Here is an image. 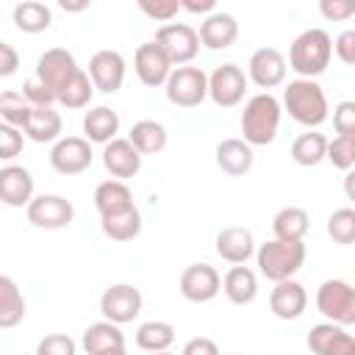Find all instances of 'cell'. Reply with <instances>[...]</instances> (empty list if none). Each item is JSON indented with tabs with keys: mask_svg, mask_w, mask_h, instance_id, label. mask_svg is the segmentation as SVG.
I'll use <instances>...</instances> for the list:
<instances>
[{
	"mask_svg": "<svg viewBox=\"0 0 355 355\" xmlns=\"http://www.w3.org/2000/svg\"><path fill=\"white\" fill-rule=\"evenodd\" d=\"M283 103L272 92H258L244 103L241 111V139L250 147H266L280 130Z\"/></svg>",
	"mask_w": 355,
	"mask_h": 355,
	"instance_id": "obj_1",
	"label": "cell"
},
{
	"mask_svg": "<svg viewBox=\"0 0 355 355\" xmlns=\"http://www.w3.org/2000/svg\"><path fill=\"white\" fill-rule=\"evenodd\" d=\"M283 108L288 111V116L294 122H300L308 130H316L330 116L327 94L311 78H294V80L286 83V89H283Z\"/></svg>",
	"mask_w": 355,
	"mask_h": 355,
	"instance_id": "obj_2",
	"label": "cell"
},
{
	"mask_svg": "<svg viewBox=\"0 0 355 355\" xmlns=\"http://www.w3.org/2000/svg\"><path fill=\"white\" fill-rule=\"evenodd\" d=\"M330 58H333V39L324 28L302 31L288 47V67L300 78L316 80L330 67Z\"/></svg>",
	"mask_w": 355,
	"mask_h": 355,
	"instance_id": "obj_3",
	"label": "cell"
},
{
	"mask_svg": "<svg viewBox=\"0 0 355 355\" xmlns=\"http://www.w3.org/2000/svg\"><path fill=\"white\" fill-rule=\"evenodd\" d=\"M255 263L258 272L272 280H288L300 272V266L305 263V241H283V239H269L258 247L255 252Z\"/></svg>",
	"mask_w": 355,
	"mask_h": 355,
	"instance_id": "obj_4",
	"label": "cell"
},
{
	"mask_svg": "<svg viewBox=\"0 0 355 355\" xmlns=\"http://www.w3.org/2000/svg\"><path fill=\"white\" fill-rule=\"evenodd\" d=\"M316 311L341 327L355 324V286H349L347 280H324L316 288Z\"/></svg>",
	"mask_w": 355,
	"mask_h": 355,
	"instance_id": "obj_5",
	"label": "cell"
},
{
	"mask_svg": "<svg viewBox=\"0 0 355 355\" xmlns=\"http://www.w3.org/2000/svg\"><path fill=\"white\" fill-rule=\"evenodd\" d=\"M164 92L166 100L178 108H197L208 97V75L200 67H175Z\"/></svg>",
	"mask_w": 355,
	"mask_h": 355,
	"instance_id": "obj_6",
	"label": "cell"
},
{
	"mask_svg": "<svg viewBox=\"0 0 355 355\" xmlns=\"http://www.w3.org/2000/svg\"><path fill=\"white\" fill-rule=\"evenodd\" d=\"M155 44L166 53V58L178 67H186L200 53V31H194L186 22H169L155 31Z\"/></svg>",
	"mask_w": 355,
	"mask_h": 355,
	"instance_id": "obj_7",
	"label": "cell"
},
{
	"mask_svg": "<svg viewBox=\"0 0 355 355\" xmlns=\"http://www.w3.org/2000/svg\"><path fill=\"white\" fill-rule=\"evenodd\" d=\"M78 72H80V67H78L75 55H72L67 47H50V50H44V53L39 55L36 69H33V78H39V80L58 97V92H61Z\"/></svg>",
	"mask_w": 355,
	"mask_h": 355,
	"instance_id": "obj_8",
	"label": "cell"
},
{
	"mask_svg": "<svg viewBox=\"0 0 355 355\" xmlns=\"http://www.w3.org/2000/svg\"><path fill=\"white\" fill-rule=\"evenodd\" d=\"M247 83H250V78L244 75V69L239 64H219L208 75V97L219 108H233L244 100Z\"/></svg>",
	"mask_w": 355,
	"mask_h": 355,
	"instance_id": "obj_9",
	"label": "cell"
},
{
	"mask_svg": "<svg viewBox=\"0 0 355 355\" xmlns=\"http://www.w3.org/2000/svg\"><path fill=\"white\" fill-rule=\"evenodd\" d=\"M141 305H144L141 291L130 283H114L100 297V313H103V319H108L114 324L133 322L141 313Z\"/></svg>",
	"mask_w": 355,
	"mask_h": 355,
	"instance_id": "obj_10",
	"label": "cell"
},
{
	"mask_svg": "<svg viewBox=\"0 0 355 355\" xmlns=\"http://www.w3.org/2000/svg\"><path fill=\"white\" fill-rule=\"evenodd\" d=\"M92 141L86 136H61L50 150V166L58 175H80L92 166Z\"/></svg>",
	"mask_w": 355,
	"mask_h": 355,
	"instance_id": "obj_11",
	"label": "cell"
},
{
	"mask_svg": "<svg viewBox=\"0 0 355 355\" xmlns=\"http://www.w3.org/2000/svg\"><path fill=\"white\" fill-rule=\"evenodd\" d=\"M25 214H28V222L33 227H42V230H61L75 219L72 202L67 197H61V194H39V197H33L31 205L25 208Z\"/></svg>",
	"mask_w": 355,
	"mask_h": 355,
	"instance_id": "obj_12",
	"label": "cell"
},
{
	"mask_svg": "<svg viewBox=\"0 0 355 355\" xmlns=\"http://www.w3.org/2000/svg\"><path fill=\"white\" fill-rule=\"evenodd\" d=\"M133 69H136V78L150 86V89H158V86H166L175 64L166 58V53L155 44V42H144L136 47V55H133Z\"/></svg>",
	"mask_w": 355,
	"mask_h": 355,
	"instance_id": "obj_13",
	"label": "cell"
},
{
	"mask_svg": "<svg viewBox=\"0 0 355 355\" xmlns=\"http://www.w3.org/2000/svg\"><path fill=\"white\" fill-rule=\"evenodd\" d=\"M286 58H283V53L277 50V47H258L252 55H250V64H247V78L258 86V89H263V92H269V89H275V86H280V83H286Z\"/></svg>",
	"mask_w": 355,
	"mask_h": 355,
	"instance_id": "obj_14",
	"label": "cell"
},
{
	"mask_svg": "<svg viewBox=\"0 0 355 355\" xmlns=\"http://www.w3.org/2000/svg\"><path fill=\"white\" fill-rule=\"evenodd\" d=\"M214 250H216V255H219L222 261H227V263H233V266H244V263L258 252L252 230H250V227H241V225H227V227H222V230L216 233V239H214Z\"/></svg>",
	"mask_w": 355,
	"mask_h": 355,
	"instance_id": "obj_15",
	"label": "cell"
},
{
	"mask_svg": "<svg viewBox=\"0 0 355 355\" xmlns=\"http://www.w3.org/2000/svg\"><path fill=\"white\" fill-rule=\"evenodd\" d=\"M86 72H89V78H92L97 92L114 94L125 83V58L116 50H97L89 58V69Z\"/></svg>",
	"mask_w": 355,
	"mask_h": 355,
	"instance_id": "obj_16",
	"label": "cell"
},
{
	"mask_svg": "<svg viewBox=\"0 0 355 355\" xmlns=\"http://www.w3.org/2000/svg\"><path fill=\"white\" fill-rule=\"evenodd\" d=\"M222 291V277L211 263H191L180 272V294L189 302H211Z\"/></svg>",
	"mask_w": 355,
	"mask_h": 355,
	"instance_id": "obj_17",
	"label": "cell"
},
{
	"mask_svg": "<svg viewBox=\"0 0 355 355\" xmlns=\"http://www.w3.org/2000/svg\"><path fill=\"white\" fill-rule=\"evenodd\" d=\"M305 344L313 355H355V336L333 322L313 324Z\"/></svg>",
	"mask_w": 355,
	"mask_h": 355,
	"instance_id": "obj_18",
	"label": "cell"
},
{
	"mask_svg": "<svg viewBox=\"0 0 355 355\" xmlns=\"http://www.w3.org/2000/svg\"><path fill=\"white\" fill-rule=\"evenodd\" d=\"M305 308H308V291H305V286L300 280L288 277V280L275 283V288L269 294V311L277 319L294 322V319H300L305 313Z\"/></svg>",
	"mask_w": 355,
	"mask_h": 355,
	"instance_id": "obj_19",
	"label": "cell"
},
{
	"mask_svg": "<svg viewBox=\"0 0 355 355\" xmlns=\"http://www.w3.org/2000/svg\"><path fill=\"white\" fill-rule=\"evenodd\" d=\"M103 166L114 180H130L141 169V153L130 144V139H114L103 147Z\"/></svg>",
	"mask_w": 355,
	"mask_h": 355,
	"instance_id": "obj_20",
	"label": "cell"
},
{
	"mask_svg": "<svg viewBox=\"0 0 355 355\" xmlns=\"http://www.w3.org/2000/svg\"><path fill=\"white\" fill-rule=\"evenodd\" d=\"M0 200L11 208H28L33 200V175L25 166L6 164L0 169Z\"/></svg>",
	"mask_w": 355,
	"mask_h": 355,
	"instance_id": "obj_21",
	"label": "cell"
},
{
	"mask_svg": "<svg viewBox=\"0 0 355 355\" xmlns=\"http://www.w3.org/2000/svg\"><path fill=\"white\" fill-rule=\"evenodd\" d=\"M239 39V22L227 11H214L200 22V42L208 50H227Z\"/></svg>",
	"mask_w": 355,
	"mask_h": 355,
	"instance_id": "obj_22",
	"label": "cell"
},
{
	"mask_svg": "<svg viewBox=\"0 0 355 355\" xmlns=\"http://www.w3.org/2000/svg\"><path fill=\"white\" fill-rule=\"evenodd\" d=\"M61 128H64V119L53 105H31L22 133L36 144H47V141L55 144L61 139Z\"/></svg>",
	"mask_w": 355,
	"mask_h": 355,
	"instance_id": "obj_23",
	"label": "cell"
},
{
	"mask_svg": "<svg viewBox=\"0 0 355 355\" xmlns=\"http://www.w3.org/2000/svg\"><path fill=\"white\" fill-rule=\"evenodd\" d=\"M255 153L244 139H222L216 144V166L230 175V178H241L252 169Z\"/></svg>",
	"mask_w": 355,
	"mask_h": 355,
	"instance_id": "obj_24",
	"label": "cell"
},
{
	"mask_svg": "<svg viewBox=\"0 0 355 355\" xmlns=\"http://www.w3.org/2000/svg\"><path fill=\"white\" fill-rule=\"evenodd\" d=\"M80 344H83L86 355H103L111 349H125V333L119 330V324L103 319V322H94L83 330Z\"/></svg>",
	"mask_w": 355,
	"mask_h": 355,
	"instance_id": "obj_25",
	"label": "cell"
},
{
	"mask_svg": "<svg viewBox=\"0 0 355 355\" xmlns=\"http://www.w3.org/2000/svg\"><path fill=\"white\" fill-rule=\"evenodd\" d=\"M83 133H86L89 141L105 147L108 141L119 139V136H116V133H119V114H116L114 108H108V105H94V108H89L86 116H83Z\"/></svg>",
	"mask_w": 355,
	"mask_h": 355,
	"instance_id": "obj_26",
	"label": "cell"
},
{
	"mask_svg": "<svg viewBox=\"0 0 355 355\" xmlns=\"http://www.w3.org/2000/svg\"><path fill=\"white\" fill-rule=\"evenodd\" d=\"M222 291L233 305H250L258 297V275L250 266H230L222 277Z\"/></svg>",
	"mask_w": 355,
	"mask_h": 355,
	"instance_id": "obj_27",
	"label": "cell"
},
{
	"mask_svg": "<svg viewBox=\"0 0 355 355\" xmlns=\"http://www.w3.org/2000/svg\"><path fill=\"white\" fill-rule=\"evenodd\" d=\"M311 230V214L300 205H286L272 216V233L283 241H302Z\"/></svg>",
	"mask_w": 355,
	"mask_h": 355,
	"instance_id": "obj_28",
	"label": "cell"
},
{
	"mask_svg": "<svg viewBox=\"0 0 355 355\" xmlns=\"http://www.w3.org/2000/svg\"><path fill=\"white\" fill-rule=\"evenodd\" d=\"M100 227L111 241H133L141 233V214L136 205L114 211V214H103Z\"/></svg>",
	"mask_w": 355,
	"mask_h": 355,
	"instance_id": "obj_29",
	"label": "cell"
},
{
	"mask_svg": "<svg viewBox=\"0 0 355 355\" xmlns=\"http://www.w3.org/2000/svg\"><path fill=\"white\" fill-rule=\"evenodd\" d=\"M128 139H130V144H133L141 155H155V153H161V150L166 147L169 133H166V128H164L161 122H155V119H139V122H133Z\"/></svg>",
	"mask_w": 355,
	"mask_h": 355,
	"instance_id": "obj_30",
	"label": "cell"
},
{
	"mask_svg": "<svg viewBox=\"0 0 355 355\" xmlns=\"http://www.w3.org/2000/svg\"><path fill=\"white\" fill-rule=\"evenodd\" d=\"M11 19H14L17 31H22V33H42L50 28L53 11H50V6L39 3V0H22L14 6Z\"/></svg>",
	"mask_w": 355,
	"mask_h": 355,
	"instance_id": "obj_31",
	"label": "cell"
},
{
	"mask_svg": "<svg viewBox=\"0 0 355 355\" xmlns=\"http://www.w3.org/2000/svg\"><path fill=\"white\" fill-rule=\"evenodd\" d=\"M133 205V191L128 189L125 180H103L97 183L94 189V208L97 214H114V211H122V208H130Z\"/></svg>",
	"mask_w": 355,
	"mask_h": 355,
	"instance_id": "obj_32",
	"label": "cell"
},
{
	"mask_svg": "<svg viewBox=\"0 0 355 355\" xmlns=\"http://www.w3.org/2000/svg\"><path fill=\"white\" fill-rule=\"evenodd\" d=\"M22 319H25V297L17 288V283L8 275H3L0 277V327L3 330L17 327Z\"/></svg>",
	"mask_w": 355,
	"mask_h": 355,
	"instance_id": "obj_33",
	"label": "cell"
},
{
	"mask_svg": "<svg viewBox=\"0 0 355 355\" xmlns=\"http://www.w3.org/2000/svg\"><path fill=\"white\" fill-rule=\"evenodd\" d=\"M172 341H175V327L169 322L150 319L136 327V347L144 352H166Z\"/></svg>",
	"mask_w": 355,
	"mask_h": 355,
	"instance_id": "obj_34",
	"label": "cell"
},
{
	"mask_svg": "<svg viewBox=\"0 0 355 355\" xmlns=\"http://www.w3.org/2000/svg\"><path fill=\"white\" fill-rule=\"evenodd\" d=\"M291 158L300 166H316V164H322L327 158V139H324V133H319V130L300 133L291 141Z\"/></svg>",
	"mask_w": 355,
	"mask_h": 355,
	"instance_id": "obj_35",
	"label": "cell"
},
{
	"mask_svg": "<svg viewBox=\"0 0 355 355\" xmlns=\"http://www.w3.org/2000/svg\"><path fill=\"white\" fill-rule=\"evenodd\" d=\"M92 94H94V83H92V78H89V72L86 69H80L61 92H58V105H64V108H86L89 105V100H92Z\"/></svg>",
	"mask_w": 355,
	"mask_h": 355,
	"instance_id": "obj_36",
	"label": "cell"
},
{
	"mask_svg": "<svg viewBox=\"0 0 355 355\" xmlns=\"http://www.w3.org/2000/svg\"><path fill=\"white\" fill-rule=\"evenodd\" d=\"M28 114H31V105L22 97V92H3L0 94V119H3V125H11V128L22 130L25 122H28Z\"/></svg>",
	"mask_w": 355,
	"mask_h": 355,
	"instance_id": "obj_37",
	"label": "cell"
},
{
	"mask_svg": "<svg viewBox=\"0 0 355 355\" xmlns=\"http://www.w3.org/2000/svg\"><path fill=\"white\" fill-rule=\"evenodd\" d=\"M327 236L336 244H355V208H338L327 219Z\"/></svg>",
	"mask_w": 355,
	"mask_h": 355,
	"instance_id": "obj_38",
	"label": "cell"
},
{
	"mask_svg": "<svg viewBox=\"0 0 355 355\" xmlns=\"http://www.w3.org/2000/svg\"><path fill=\"white\" fill-rule=\"evenodd\" d=\"M327 161L341 169L349 172L355 169V136H336L327 141Z\"/></svg>",
	"mask_w": 355,
	"mask_h": 355,
	"instance_id": "obj_39",
	"label": "cell"
},
{
	"mask_svg": "<svg viewBox=\"0 0 355 355\" xmlns=\"http://www.w3.org/2000/svg\"><path fill=\"white\" fill-rule=\"evenodd\" d=\"M139 8H141L150 19L169 25V22L178 17V11H180V0H139Z\"/></svg>",
	"mask_w": 355,
	"mask_h": 355,
	"instance_id": "obj_40",
	"label": "cell"
},
{
	"mask_svg": "<svg viewBox=\"0 0 355 355\" xmlns=\"http://www.w3.org/2000/svg\"><path fill=\"white\" fill-rule=\"evenodd\" d=\"M78 344L67 333H50L36 344V355H75Z\"/></svg>",
	"mask_w": 355,
	"mask_h": 355,
	"instance_id": "obj_41",
	"label": "cell"
},
{
	"mask_svg": "<svg viewBox=\"0 0 355 355\" xmlns=\"http://www.w3.org/2000/svg\"><path fill=\"white\" fill-rule=\"evenodd\" d=\"M22 144H25V133L19 128H11V125H0V158L3 161H11L22 153Z\"/></svg>",
	"mask_w": 355,
	"mask_h": 355,
	"instance_id": "obj_42",
	"label": "cell"
},
{
	"mask_svg": "<svg viewBox=\"0 0 355 355\" xmlns=\"http://www.w3.org/2000/svg\"><path fill=\"white\" fill-rule=\"evenodd\" d=\"M336 136H355V100H341L333 108Z\"/></svg>",
	"mask_w": 355,
	"mask_h": 355,
	"instance_id": "obj_43",
	"label": "cell"
},
{
	"mask_svg": "<svg viewBox=\"0 0 355 355\" xmlns=\"http://www.w3.org/2000/svg\"><path fill=\"white\" fill-rule=\"evenodd\" d=\"M22 97L28 100V105H53V103H58L55 94L39 78H33V75L22 83Z\"/></svg>",
	"mask_w": 355,
	"mask_h": 355,
	"instance_id": "obj_44",
	"label": "cell"
},
{
	"mask_svg": "<svg viewBox=\"0 0 355 355\" xmlns=\"http://www.w3.org/2000/svg\"><path fill=\"white\" fill-rule=\"evenodd\" d=\"M319 14L330 22H344L355 14V0H319Z\"/></svg>",
	"mask_w": 355,
	"mask_h": 355,
	"instance_id": "obj_45",
	"label": "cell"
},
{
	"mask_svg": "<svg viewBox=\"0 0 355 355\" xmlns=\"http://www.w3.org/2000/svg\"><path fill=\"white\" fill-rule=\"evenodd\" d=\"M333 53L338 55V61H344L347 67H355V28H347L336 36L333 42Z\"/></svg>",
	"mask_w": 355,
	"mask_h": 355,
	"instance_id": "obj_46",
	"label": "cell"
},
{
	"mask_svg": "<svg viewBox=\"0 0 355 355\" xmlns=\"http://www.w3.org/2000/svg\"><path fill=\"white\" fill-rule=\"evenodd\" d=\"M180 355H219V347L214 338L208 336H197V338H189L180 349Z\"/></svg>",
	"mask_w": 355,
	"mask_h": 355,
	"instance_id": "obj_47",
	"label": "cell"
},
{
	"mask_svg": "<svg viewBox=\"0 0 355 355\" xmlns=\"http://www.w3.org/2000/svg\"><path fill=\"white\" fill-rule=\"evenodd\" d=\"M19 67V53L14 50V44L0 42V78H11Z\"/></svg>",
	"mask_w": 355,
	"mask_h": 355,
	"instance_id": "obj_48",
	"label": "cell"
},
{
	"mask_svg": "<svg viewBox=\"0 0 355 355\" xmlns=\"http://www.w3.org/2000/svg\"><path fill=\"white\" fill-rule=\"evenodd\" d=\"M180 8L189 14H214L216 11V0H180Z\"/></svg>",
	"mask_w": 355,
	"mask_h": 355,
	"instance_id": "obj_49",
	"label": "cell"
},
{
	"mask_svg": "<svg viewBox=\"0 0 355 355\" xmlns=\"http://www.w3.org/2000/svg\"><path fill=\"white\" fill-rule=\"evenodd\" d=\"M344 194H347V200L355 205V169L344 172Z\"/></svg>",
	"mask_w": 355,
	"mask_h": 355,
	"instance_id": "obj_50",
	"label": "cell"
},
{
	"mask_svg": "<svg viewBox=\"0 0 355 355\" xmlns=\"http://www.w3.org/2000/svg\"><path fill=\"white\" fill-rule=\"evenodd\" d=\"M61 8L64 11H83V8H89V3H67V0H61Z\"/></svg>",
	"mask_w": 355,
	"mask_h": 355,
	"instance_id": "obj_51",
	"label": "cell"
},
{
	"mask_svg": "<svg viewBox=\"0 0 355 355\" xmlns=\"http://www.w3.org/2000/svg\"><path fill=\"white\" fill-rule=\"evenodd\" d=\"M103 355H128L125 349H111V352H103Z\"/></svg>",
	"mask_w": 355,
	"mask_h": 355,
	"instance_id": "obj_52",
	"label": "cell"
},
{
	"mask_svg": "<svg viewBox=\"0 0 355 355\" xmlns=\"http://www.w3.org/2000/svg\"><path fill=\"white\" fill-rule=\"evenodd\" d=\"M147 355H172V352L166 349V352H147Z\"/></svg>",
	"mask_w": 355,
	"mask_h": 355,
	"instance_id": "obj_53",
	"label": "cell"
}]
</instances>
